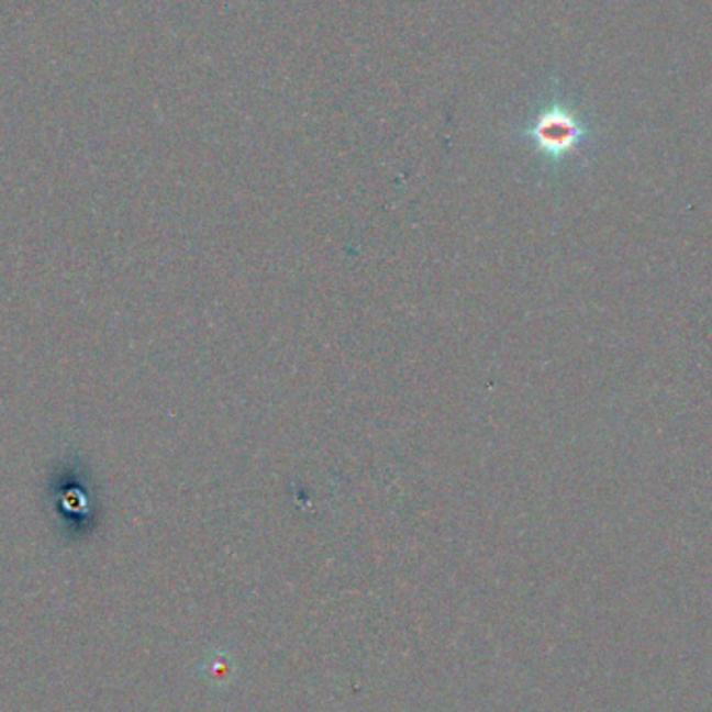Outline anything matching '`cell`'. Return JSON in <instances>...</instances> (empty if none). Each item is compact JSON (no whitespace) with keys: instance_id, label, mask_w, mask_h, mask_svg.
Wrapping results in <instances>:
<instances>
[{"instance_id":"6da1fadb","label":"cell","mask_w":712,"mask_h":712,"mask_svg":"<svg viewBox=\"0 0 712 712\" xmlns=\"http://www.w3.org/2000/svg\"><path fill=\"white\" fill-rule=\"evenodd\" d=\"M523 136L542 157L560 165L569 158L581 157L598 138V130L592 118L583 115L560 92H554L553 99L525 125Z\"/></svg>"}]
</instances>
